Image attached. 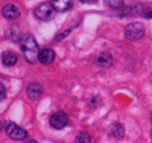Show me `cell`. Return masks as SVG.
<instances>
[{"instance_id": "11", "label": "cell", "mask_w": 152, "mask_h": 143, "mask_svg": "<svg viewBox=\"0 0 152 143\" xmlns=\"http://www.w3.org/2000/svg\"><path fill=\"white\" fill-rule=\"evenodd\" d=\"M96 62H97V66L104 67V69H108V67L113 66V56L110 54H107V52H104V54H100L96 58Z\"/></svg>"}, {"instance_id": "15", "label": "cell", "mask_w": 152, "mask_h": 143, "mask_svg": "<svg viewBox=\"0 0 152 143\" xmlns=\"http://www.w3.org/2000/svg\"><path fill=\"white\" fill-rule=\"evenodd\" d=\"M6 98V87L3 84H0V100H3Z\"/></svg>"}, {"instance_id": "9", "label": "cell", "mask_w": 152, "mask_h": 143, "mask_svg": "<svg viewBox=\"0 0 152 143\" xmlns=\"http://www.w3.org/2000/svg\"><path fill=\"white\" fill-rule=\"evenodd\" d=\"M17 61H18L17 54H14V52H11V50L3 52V55H2V62H3V66L12 67V66H15V64H17Z\"/></svg>"}, {"instance_id": "6", "label": "cell", "mask_w": 152, "mask_h": 143, "mask_svg": "<svg viewBox=\"0 0 152 143\" xmlns=\"http://www.w3.org/2000/svg\"><path fill=\"white\" fill-rule=\"evenodd\" d=\"M26 93H28V98L31 100H38L43 96V87L40 84H37V82H32V84L28 85Z\"/></svg>"}, {"instance_id": "8", "label": "cell", "mask_w": 152, "mask_h": 143, "mask_svg": "<svg viewBox=\"0 0 152 143\" xmlns=\"http://www.w3.org/2000/svg\"><path fill=\"white\" fill-rule=\"evenodd\" d=\"M2 14L5 18L8 20H17L20 17V9L14 5H6L3 9H2Z\"/></svg>"}, {"instance_id": "13", "label": "cell", "mask_w": 152, "mask_h": 143, "mask_svg": "<svg viewBox=\"0 0 152 143\" xmlns=\"http://www.w3.org/2000/svg\"><path fill=\"white\" fill-rule=\"evenodd\" d=\"M104 2L113 9H119V8L125 6V0H104Z\"/></svg>"}, {"instance_id": "16", "label": "cell", "mask_w": 152, "mask_h": 143, "mask_svg": "<svg viewBox=\"0 0 152 143\" xmlns=\"http://www.w3.org/2000/svg\"><path fill=\"white\" fill-rule=\"evenodd\" d=\"M145 17H146V18H152V11H148V12H145Z\"/></svg>"}, {"instance_id": "4", "label": "cell", "mask_w": 152, "mask_h": 143, "mask_svg": "<svg viewBox=\"0 0 152 143\" xmlns=\"http://www.w3.org/2000/svg\"><path fill=\"white\" fill-rule=\"evenodd\" d=\"M53 14H55V9H53L52 3H41V5H38V6L34 9L35 18L41 20V21L52 20V18H53Z\"/></svg>"}, {"instance_id": "14", "label": "cell", "mask_w": 152, "mask_h": 143, "mask_svg": "<svg viewBox=\"0 0 152 143\" xmlns=\"http://www.w3.org/2000/svg\"><path fill=\"white\" fill-rule=\"evenodd\" d=\"M90 142H91V137L87 133H81L78 137H76V143H90Z\"/></svg>"}, {"instance_id": "7", "label": "cell", "mask_w": 152, "mask_h": 143, "mask_svg": "<svg viewBox=\"0 0 152 143\" xmlns=\"http://www.w3.org/2000/svg\"><path fill=\"white\" fill-rule=\"evenodd\" d=\"M38 61H40L41 64H52L55 61V52L52 49H41L40 54H38Z\"/></svg>"}, {"instance_id": "1", "label": "cell", "mask_w": 152, "mask_h": 143, "mask_svg": "<svg viewBox=\"0 0 152 143\" xmlns=\"http://www.w3.org/2000/svg\"><path fill=\"white\" fill-rule=\"evenodd\" d=\"M20 49L24 55V59L28 62L34 64L38 61V54H40V49H38V44L35 41V38L31 34H24L20 37Z\"/></svg>"}, {"instance_id": "5", "label": "cell", "mask_w": 152, "mask_h": 143, "mask_svg": "<svg viewBox=\"0 0 152 143\" xmlns=\"http://www.w3.org/2000/svg\"><path fill=\"white\" fill-rule=\"evenodd\" d=\"M49 123L53 129H62L69 125V116L64 113V111H56L50 116L49 119Z\"/></svg>"}, {"instance_id": "3", "label": "cell", "mask_w": 152, "mask_h": 143, "mask_svg": "<svg viewBox=\"0 0 152 143\" xmlns=\"http://www.w3.org/2000/svg\"><path fill=\"white\" fill-rule=\"evenodd\" d=\"M145 35V26L140 21H134L129 23L128 26L125 28V37L128 38L129 41H137Z\"/></svg>"}, {"instance_id": "17", "label": "cell", "mask_w": 152, "mask_h": 143, "mask_svg": "<svg viewBox=\"0 0 152 143\" xmlns=\"http://www.w3.org/2000/svg\"><path fill=\"white\" fill-rule=\"evenodd\" d=\"M81 2H82V3H88V5H90V3H94V2H97V0H81Z\"/></svg>"}, {"instance_id": "12", "label": "cell", "mask_w": 152, "mask_h": 143, "mask_svg": "<svg viewBox=\"0 0 152 143\" xmlns=\"http://www.w3.org/2000/svg\"><path fill=\"white\" fill-rule=\"evenodd\" d=\"M52 6L58 12H64L72 8V0H52Z\"/></svg>"}, {"instance_id": "2", "label": "cell", "mask_w": 152, "mask_h": 143, "mask_svg": "<svg viewBox=\"0 0 152 143\" xmlns=\"http://www.w3.org/2000/svg\"><path fill=\"white\" fill-rule=\"evenodd\" d=\"M5 129H6V134L9 136V139L15 140V142H21V140L29 139V134H28L26 129H23L21 126H18L14 122H6Z\"/></svg>"}, {"instance_id": "10", "label": "cell", "mask_w": 152, "mask_h": 143, "mask_svg": "<svg viewBox=\"0 0 152 143\" xmlns=\"http://www.w3.org/2000/svg\"><path fill=\"white\" fill-rule=\"evenodd\" d=\"M125 136V128L120 123H113L110 128V137L114 140H120Z\"/></svg>"}, {"instance_id": "18", "label": "cell", "mask_w": 152, "mask_h": 143, "mask_svg": "<svg viewBox=\"0 0 152 143\" xmlns=\"http://www.w3.org/2000/svg\"><path fill=\"white\" fill-rule=\"evenodd\" d=\"M2 129H3V122L0 120V131H2Z\"/></svg>"}]
</instances>
